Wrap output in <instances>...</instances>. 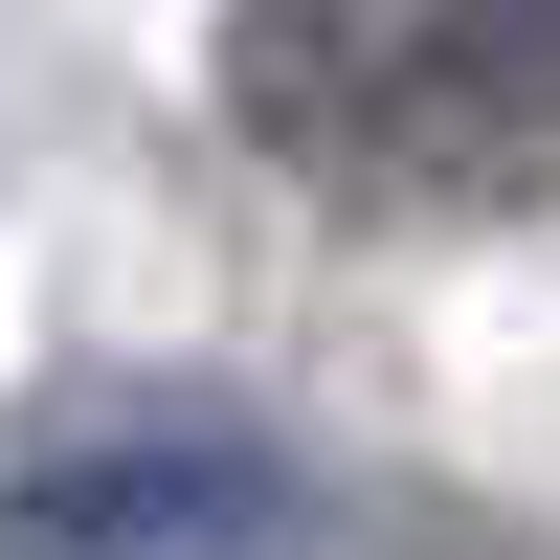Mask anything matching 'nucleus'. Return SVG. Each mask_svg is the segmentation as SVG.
Returning <instances> with one entry per match:
<instances>
[{
  "label": "nucleus",
  "mask_w": 560,
  "mask_h": 560,
  "mask_svg": "<svg viewBox=\"0 0 560 560\" xmlns=\"http://www.w3.org/2000/svg\"><path fill=\"white\" fill-rule=\"evenodd\" d=\"M224 135L359 224L560 202V0H224Z\"/></svg>",
  "instance_id": "obj_1"
},
{
  "label": "nucleus",
  "mask_w": 560,
  "mask_h": 560,
  "mask_svg": "<svg viewBox=\"0 0 560 560\" xmlns=\"http://www.w3.org/2000/svg\"><path fill=\"white\" fill-rule=\"evenodd\" d=\"M0 560H314V448L224 382H45L0 448Z\"/></svg>",
  "instance_id": "obj_2"
}]
</instances>
